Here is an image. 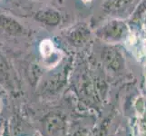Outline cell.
<instances>
[{
	"label": "cell",
	"mask_w": 146,
	"mask_h": 136,
	"mask_svg": "<svg viewBox=\"0 0 146 136\" xmlns=\"http://www.w3.org/2000/svg\"><path fill=\"white\" fill-rule=\"evenodd\" d=\"M54 50V45L53 43L50 40H43L40 44V52H41L42 55L44 57H48L52 54Z\"/></svg>",
	"instance_id": "cell-1"
},
{
	"label": "cell",
	"mask_w": 146,
	"mask_h": 136,
	"mask_svg": "<svg viewBox=\"0 0 146 136\" xmlns=\"http://www.w3.org/2000/svg\"><path fill=\"white\" fill-rule=\"evenodd\" d=\"M84 2H87V1H91V0H84Z\"/></svg>",
	"instance_id": "cell-2"
},
{
	"label": "cell",
	"mask_w": 146,
	"mask_h": 136,
	"mask_svg": "<svg viewBox=\"0 0 146 136\" xmlns=\"http://www.w3.org/2000/svg\"><path fill=\"white\" fill-rule=\"evenodd\" d=\"M0 110H1V103H0Z\"/></svg>",
	"instance_id": "cell-3"
}]
</instances>
